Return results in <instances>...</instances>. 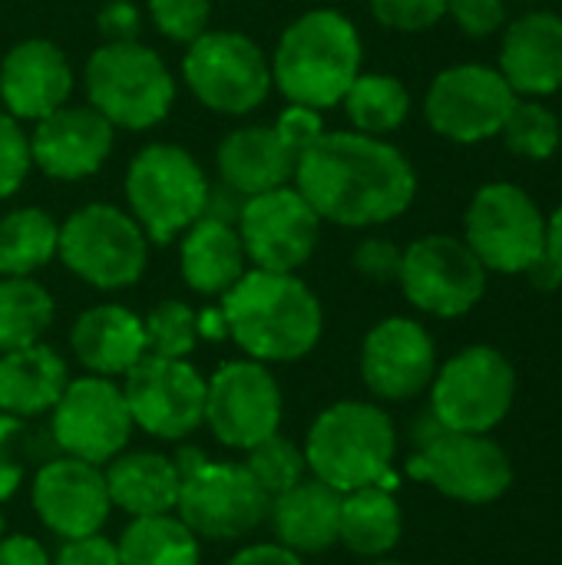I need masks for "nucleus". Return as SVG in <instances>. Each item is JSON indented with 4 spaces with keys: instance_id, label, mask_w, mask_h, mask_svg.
Instances as JSON below:
<instances>
[{
    "instance_id": "3",
    "label": "nucleus",
    "mask_w": 562,
    "mask_h": 565,
    "mask_svg": "<svg viewBox=\"0 0 562 565\" xmlns=\"http://www.w3.org/2000/svg\"><path fill=\"white\" fill-rule=\"evenodd\" d=\"M272 83L288 103L331 109L341 106L348 86L364 63V43L358 26L331 7L305 10L295 17L272 53Z\"/></svg>"
},
{
    "instance_id": "27",
    "label": "nucleus",
    "mask_w": 562,
    "mask_h": 565,
    "mask_svg": "<svg viewBox=\"0 0 562 565\" xmlns=\"http://www.w3.org/2000/svg\"><path fill=\"white\" fill-rule=\"evenodd\" d=\"M179 238L182 281L202 298H222L248 271V258L232 222L202 215Z\"/></svg>"
},
{
    "instance_id": "13",
    "label": "nucleus",
    "mask_w": 562,
    "mask_h": 565,
    "mask_svg": "<svg viewBox=\"0 0 562 565\" xmlns=\"http://www.w3.org/2000/svg\"><path fill=\"white\" fill-rule=\"evenodd\" d=\"M487 268L464 238L424 235L401 252V291L404 298L434 318H460L487 291Z\"/></svg>"
},
{
    "instance_id": "8",
    "label": "nucleus",
    "mask_w": 562,
    "mask_h": 565,
    "mask_svg": "<svg viewBox=\"0 0 562 565\" xmlns=\"http://www.w3.org/2000/svg\"><path fill=\"white\" fill-rule=\"evenodd\" d=\"M56 258L70 275L99 288H132L149 265V238L139 222L109 202H89L60 225Z\"/></svg>"
},
{
    "instance_id": "6",
    "label": "nucleus",
    "mask_w": 562,
    "mask_h": 565,
    "mask_svg": "<svg viewBox=\"0 0 562 565\" xmlns=\"http://www.w3.org/2000/svg\"><path fill=\"white\" fill-rule=\"evenodd\" d=\"M89 106L113 129H152L176 103V79L162 56L139 40H106L83 70Z\"/></svg>"
},
{
    "instance_id": "18",
    "label": "nucleus",
    "mask_w": 562,
    "mask_h": 565,
    "mask_svg": "<svg viewBox=\"0 0 562 565\" xmlns=\"http://www.w3.org/2000/svg\"><path fill=\"white\" fill-rule=\"evenodd\" d=\"M235 228L252 268L285 275L308 265L321 238V218L295 185L245 199Z\"/></svg>"
},
{
    "instance_id": "25",
    "label": "nucleus",
    "mask_w": 562,
    "mask_h": 565,
    "mask_svg": "<svg viewBox=\"0 0 562 565\" xmlns=\"http://www.w3.org/2000/svg\"><path fill=\"white\" fill-rule=\"evenodd\" d=\"M215 166L229 192L252 199L291 185L298 156L285 146L275 126H242L219 142Z\"/></svg>"
},
{
    "instance_id": "38",
    "label": "nucleus",
    "mask_w": 562,
    "mask_h": 565,
    "mask_svg": "<svg viewBox=\"0 0 562 565\" xmlns=\"http://www.w3.org/2000/svg\"><path fill=\"white\" fill-rule=\"evenodd\" d=\"M152 26L172 40V43H192L199 40L212 20V0H146Z\"/></svg>"
},
{
    "instance_id": "51",
    "label": "nucleus",
    "mask_w": 562,
    "mask_h": 565,
    "mask_svg": "<svg viewBox=\"0 0 562 565\" xmlns=\"http://www.w3.org/2000/svg\"><path fill=\"white\" fill-rule=\"evenodd\" d=\"M368 565H407V563H391V559H371Z\"/></svg>"
},
{
    "instance_id": "37",
    "label": "nucleus",
    "mask_w": 562,
    "mask_h": 565,
    "mask_svg": "<svg viewBox=\"0 0 562 565\" xmlns=\"http://www.w3.org/2000/svg\"><path fill=\"white\" fill-rule=\"evenodd\" d=\"M142 331H146V354L189 361V354L199 344V315L185 301L166 298L142 318Z\"/></svg>"
},
{
    "instance_id": "49",
    "label": "nucleus",
    "mask_w": 562,
    "mask_h": 565,
    "mask_svg": "<svg viewBox=\"0 0 562 565\" xmlns=\"http://www.w3.org/2000/svg\"><path fill=\"white\" fill-rule=\"evenodd\" d=\"M527 275H530V281H533L540 291H556L562 285V265L556 258L547 255V248H543V255L527 268Z\"/></svg>"
},
{
    "instance_id": "26",
    "label": "nucleus",
    "mask_w": 562,
    "mask_h": 565,
    "mask_svg": "<svg viewBox=\"0 0 562 565\" xmlns=\"http://www.w3.org/2000/svg\"><path fill=\"white\" fill-rule=\"evenodd\" d=\"M341 497L328 483L305 477L298 487L272 497L268 523L275 533V543L298 553V556H321L331 546H338V526H341Z\"/></svg>"
},
{
    "instance_id": "12",
    "label": "nucleus",
    "mask_w": 562,
    "mask_h": 565,
    "mask_svg": "<svg viewBox=\"0 0 562 565\" xmlns=\"http://www.w3.org/2000/svg\"><path fill=\"white\" fill-rule=\"evenodd\" d=\"M464 242L487 271L527 275L547 248V215L520 185L490 182L470 199Z\"/></svg>"
},
{
    "instance_id": "40",
    "label": "nucleus",
    "mask_w": 562,
    "mask_h": 565,
    "mask_svg": "<svg viewBox=\"0 0 562 565\" xmlns=\"http://www.w3.org/2000/svg\"><path fill=\"white\" fill-rule=\"evenodd\" d=\"M378 23L401 33H421L447 17V0H368Z\"/></svg>"
},
{
    "instance_id": "42",
    "label": "nucleus",
    "mask_w": 562,
    "mask_h": 565,
    "mask_svg": "<svg viewBox=\"0 0 562 565\" xmlns=\"http://www.w3.org/2000/svg\"><path fill=\"white\" fill-rule=\"evenodd\" d=\"M275 132L285 139V146H288L295 156H301V152H308L328 129H325L321 109L288 103V106L278 113V119H275Z\"/></svg>"
},
{
    "instance_id": "45",
    "label": "nucleus",
    "mask_w": 562,
    "mask_h": 565,
    "mask_svg": "<svg viewBox=\"0 0 562 565\" xmlns=\"http://www.w3.org/2000/svg\"><path fill=\"white\" fill-rule=\"evenodd\" d=\"M50 565H119V553L113 540L93 533L79 540H63L56 556H50Z\"/></svg>"
},
{
    "instance_id": "30",
    "label": "nucleus",
    "mask_w": 562,
    "mask_h": 565,
    "mask_svg": "<svg viewBox=\"0 0 562 565\" xmlns=\"http://www.w3.org/2000/svg\"><path fill=\"white\" fill-rule=\"evenodd\" d=\"M401 533H404V510L388 487L374 483L341 497L338 543L348 553L361 559H381L401 543Z\"/></svg>"
},
{
    "instance_id": "24",
    "label": "nucleus",
    "mask_w": 562,
    "mask_h": 565,
    "mask_svg": "<svg viewBox=\"0 0 562 565\" xmlns=\"http://www.w3.org/2000/svg\"><path fill=\"white\" fill-rule=\"evenodd\" d=\"M70 351L96 377H123L146 358L142 318L126 305H93L70 328Z\"/></svg>"
},
{
    "instance_id": "41",
    "label": "nucleus",
    "mask_w": 562,
    "mask_h": 565,
    "mask_svg": "<svg viewBox=\"0 0 562 565\" xmlns=\"http://www.w3.org/2000/svg\"><path fill=\"white\" fill-rule=\"evenodd\" d=\"M23 434H26V420L0 414V503L13 500L26 480Z\"/></svg>"
},
{
    "instance_id": "44",
    "label": "nucleus",
    "mask_w": 562,
    "mask_h": 565,
    "mask_svg": "<svg viewBox=\"0 0 562 565\" xmlns=\"http://www.w3.org/2000/svg\"><path fill=\"white\" fill-rule=\"evenodd\" d=\"M401 252L404 248L388 238H364L354 248V268L371 281H394L401 271Z\"/></svg>"
},
{
    "instance_id": "50",
    "label": "nucleus",
    "mask_w": 562,
    "mask_h": 565,
    "mask_svg": "<svg viewBox=\"0 0 562 565\" xmlns=\"http://www.w3.org/2000/svg\"><path fill=\"white\" fill-rule=\"evenodd\" d=\"M547 255L562 265V205L547 218Z\"/></svg>"
},
{
    "instance_id": "19",
    "label": "nucleus",
    "mask_w": 562,
    "mask_h": 565,
    "mask_svg": "<svg viewBox=\"0 0 562 565\" xmlns=\"http://www.w3.org/2000/svg\"><path fill=\"white\" fill-rule=\"evenodd\" d=\"M30 503L36 520L56 540H79L99 533L113 510L103 467L66 454L40 463L30 483Z\"/></svg>"
},
{
    "instance_id": "16",
    "label": "nucleus",
    "mask_w": 562,
    "mask_h": 565,
    "mask_svg": "<svg viewBox=\"0 0 562 565\" xmlns=\"http://www.w3.org/2000/svg\"><path fill=\"white\" fill-rule=\"evenodd\" d=\"M285 397L268 364L225 361L205 377V427L222 447L248 450L282 430Z\"/></svg>"
},
{
    "instance_id": "43",
    "label": "nucleus",
    "mask_w": 562,
    "mask_h": 565,
    "mask_svg": "<svg viewBox=\"0 0 562 565\" xmlns=\"http://www.w3.org/2000/svg\"><path fill=\"white\" fill-rule=\"evenodd\" d=\"M447 17L467 36H494L507 23V7L503 0H447Z\"/></svg>"
},
{
    "instance_id": "14",
    "label": "nucleus",
    "mask_w": 562,
    "mask_h": 565,
    "mask_svg": "<svg viewBox=\"0 0 562 565\" xmlns=\"http://www.w3.org/2000/svg\"><path fill=\"white\" fill-rule=\"evenodd\" d=\"M136 424L129 417L123 387L113 377H70L63 397L50 411V440L60 454L106 467L126 450Z\"/></svg>"
},
{
    "instance_id": "35",
    "label": "nucleus",
    "mask_w": 562,
    "mask_h": 565,
    "mask_svg": "<svg viewBox=\"0 0 562 565\" xmlns=\"http://www.w3.org/2000/svg\"><path fill=\"white\" fill-rule=\"evenodd\" d=\"M245 470L252 473V480L268 497H278V493L298 487L305 477H311L308 460H305V447L295 444L291 437H285L282 430L245 450Z\"/></svg>"
},
{
    "instance_id": "31",
    "label": "nucleus",
    "mask_w": 562,
    "mask_h": 565,
    "mask_svg": "<svg viewBox=\"0 0 562 565\" xmlns=\"http://www.w3.org/2000/svg\"><path fill=\"white\" fill-rule=\"evenodd\" d=\"M119 565H199V536L176 516H136L116 540Z\"/></svg>"
},
{
    "instance_id": "46",
    "label": "nucleus",
    "mask_w": 562,
    "mask_h": 565,
    "mask_svg": "<svg viewBox=\"0 0 562 565\" xmlns=\"http://www.w3.org/2000/svg\"><path fill=\"white\" fill-rule=\"evenodd\" d=\"M0 565H50V553L36 536L13 533L0 540Z\"/></svg>"
},
{
    "instance_id": "29",
    "label": "nucleus",
    "mask_w": 562,
    "mask_h": 565,
    "mask_svg": "<svg viewBox=\"0 0 562 565\" xmlns=\"http://www.w3.org/2000/svg\"><path fill=\"white\" fill-rule=\"evenodd\" d=\"M103 477L113 510H123L129 520L176 513L179 467L172 457L156 450H123L103 467Z\"/></svg>"
},
{
    "instance_id": "28",
    "label": "nucleus",
    "mask_w": 562,
    "mask_h": 565,
    "mask_svg": "<svg viewBox=\"0 0 562 565\" xmlns=\"http://www.w3.org/2000/svg\"><path fill=\"white\" fill-rule=\"evenodd\" d=\"M70 384L66 361L43 341L0 354V414L36 420L56 407Z\"/></svg>"
},
{
    "instance_id": "32",
    "label": "nucleus",
    "mask_w": 562,
    "mask_h": 565,
    "mask_svg": "<svg viewBox=\"0 0 562 565\" xmlns=\"http://www.w3.org/2000/svg\"><path fill=\"white\" fill-rule=\"evenodd\" d=\"M60 225L36 205L13 209L0 218V278H33L56 258Z\"/></svg>"
},
{
    "instance_id": "4",
    "label": "nucleus",
    "mask_w": 562,
    "mask_h": 565,
    "mask_svg": "<svg viewBox=\"0 0 562 565\" xmlns=\"http://www.w3.org/2000/svg\"><path fill=\"white\" fill-rule=\"evenodd\" d=\"M308 473L338 493L384 483L397 454V430L388 411L368 401L325 407L305 434Z\"/></svg>"
},
{
    "instance_id": "5",
    "label": "nucleus",
    "mask_w": 562,
    "mask_h": 565,
    "mask_svg": "<svg viewBox=\"0 0 562 565\" xmlns=\"http://www.w3.org/2000/svg\"><path fill=\"white\" fill-rule=\"evenodd\" d=\"M123 192L129 205L126 212L139 222L146 238L169 245L205 215L212 185L189 149L176 142H149L129 159Z\"/></svg>"
},
{
    "instance_id": "11",
    "label": "nucleus",
    "mask_w": 562,
    "mask_h": 565,
    "mask_svg": "<svg viewBox=\"0 0 562 565\" xmlns=\"http://www.w3.org/2000/svg\"><path fill=\"white\" fill-rule=\"evenodd\" d=\"M517 397L513 364L487 344L464 348L431 381V414L441 427L460 434H490L510 414Z\"/></svg>"
},
{
    "instance_id": "47",
    "label": "nucleus",
    "mask_w": 562,
    "mask_h": 565,
    "mask_svg": "<svg viewBox=\"0 0 562 565\" xmlns=\"http://www.w3.org/2000/svg\"><path fill=\"white\" fill-rule=\"evenodd\" d=\"M136 26H139V10L129 0H113L99 13V30L106 33V40H136Z\"/></svg>"
},
{
    "instance_id": "36",
    "label": "nucleus",
    "mask_w": 562,
    "mask_h": 565,
    "mask_svg": "<svg viewBox=\"0 0 562 565\" xmlns=\"http://www.w3.org/2000/svg\"><path fill=\"white\" fill-rule=\"evenodd\" d=\"M500 136L510 152H517L530 162H543L560 149L562 129L556 113L547 109L540 99H517Z\"/></svg>"
},
{
    "instance_id": "33",
    "label": "nucleus",
    "mask_w": 562,
    "mask_h": 565,
    "mask_svg": "<svg viewBox=\"0 0 562 565\" xmlns=\"http://www.w3.org/2000/svg\"><path fill=\"white\" fill-rule=\"evenodd\" d=\"M341 106L358 132L388 136L407 119L411 93L391 73H358V79L348 86Z\"/></svg>"
},
{
    "instance_id": "17",
    "label": "nucleus",
    "mask_w": 562,
    "mask_h": 565,
    "mask_svg": "<svg viewBox=\"0 0 562 565\" xmlns=\"http://www.w3.org/2000/svg\"><path fill=\"white\" fill-rule=\"evenodd\" d=\"M517 99L520 96L500 70L484 63H457L434 76L424 96V116L437 136L474 146L500 136Z\"/></svg>"
},
{
    "instance_id": "9",
    "label": "nucleus",
    "mask_w": 562,
    "mask_h": 565,
    "mask_svg": "<svg viewBox=\"0 0 562 565\" xmlns=\"http://www.w3.org/2000/svg\"><path fill=\"white\" fill-rule=\"evenodd\" d=\"M414 440L417 454L411 457L407 473L450 500L484 507L500 500L513 483L510 457L487 434L447 430L434 420V414H427L417 424Z\"/></svg>"
},
{
    "instance_id": "21",
    "label": "nucleus",
    "mask_w": 562,
    "mask_h": 565,
    "mask_svg": "<svg viewBox=\"0 0 562 565\" xmlns=\"http://www.w3.org/2000/svg\"><path fill=\"white\" fill-rule=\"evenodd\" d=\"M113 136L116 129L109 126V119H103L89 103H66L33 122L30 159L50 179L79 182L103 169L113 152Z\"/></svg>"
},
{
    "instance_id": "52",
    "label": "nucleus",
    "mask_w": 562,
    "mask_h": 565,
    "mask_svg": "<svg viewBox=\"0 0 562 565\" xmlns=\"http://www.w3.org/2000/svg\"><path fill=\"white\" fill-rule=\"evenodd\" d=\"M7 536V526H3V516H0V540Z\"/></svg>"
},
{
    "instance_id": "20",
    "label": "nucleus",
    "mask_w": 562,
    "mask_h": 565,
    "mask_svg": "<svg viewBox=\"0 0 562 565\" xmlns=\"http://www.w3.org/2000/svg\"><path fill=\"white\" fill-rule=\"evenodd\" d=\"M437 374V348L414 318L378 321L361 344V381L381 401H411L431 387Z\"/></svg>"
},
{
    "instance_id": "34",
    "label": "nucleus",
    "mask_w": 562,
    "mask_h": 565,
    "mask_svg": "<svg viewBox=\"0 0 562 565\" xmlns=\"http://www.w3.org/2000/svg\"><path fill=\"white\" fill-rule=\"evenodd\" d=\"M53 315V295L40 281L0 278V354L43 341Z\"/></svg>"
},
{
    "instance_id": "39",
    "label": "nucleus",
    "mask_w": 562,
    "mask_h": 565,
    "mask_svg": "<svg viewBox=\"0 0 562 565\" xmlns=\"http://www.w3.org/2000/svg\"><path fill=\"white\" fill-rule=\"evenodd\" d=\"M30 136L23 132L20 119L0 109V202L20 192L30 175Z\"/></svg>"
},
{
    "instance_id": "23",
    "label": "nucleus",
    "mask_w": 562,
    "mask_h": 565,
    "mask_svg": "<svg viewBox=\"0 0 562 565\" xmlns=\"http://www.w3.org/2000/svg\"><path fill=\"white\" fill-rule=\"evenodd\" d=\"M503 79L517 96L540 99L562 86V17L550 10H533L517 17L500 46Z\"/></svg>"
},
{
    "instance_id": "7",
    "label": "nucleus",
    "mask_w": 562,
    "mask_h": 565,
    "mask_svg": "<svg viewBox=\"0 0 562 565\" xmlns=\"http://www.w3.org/2000/svg\"><path fill=\"white\" fill-rule=\"evenodd\" d=\"M176 516L199 540H242L268 523L272 497L252 480L245 463L209 460L202 450H179Z\"/></svg>"
},
{
    "instance_id": "10",
    "label": "nucleus",
    "mask_w": 562,
    "mask_h": 565,
    "mask_svg": "<svg viewBox=\"0 0 562 565\" xmlns=\"http://www.w3.org/2000/svg\"><path fill=\"white\" fill-rule=\"evenodd\" d=\"M182 79L212 113L245 116L272 93V63L265 50L238 30H205L185 46Z\"/></svg>"
},
{
    "instance_id": "15",
    "label": "nucleus",
    "mask_w": 562,
    "mask_h": 565,
    "mask_svg": "<svg viewBox=\"0 0 562 565\" xmlns=\"http://www.w3.org/2000/svg\"><path fill=\"white\" fill-rule=\"evenodd\" d=\"M132 424L166 444H179L205 424V377L182 358L146 354L123 374Z\"/></svg>"
},
{
    "instance_id": "1",
    "label": "nucleus",
    "mask_w": 562,
    "mask_h": 565,
    "mask_svg": "<svg viewBox=\"0 0 562 565\" xmlns=\"http://www.w3.org/2000/svg\"><path fill=\"white\" fill-rule=\"evenodd\" d=\"M295 189L321 222L371 228L401 218L417 195V172L384 136L325 132L298 156Z\"/></svg>"
},
{
    "instance_id": "2",
    "label": "nucleus",
    "mask_w": 562,
    "mask_h": 565,
    "mask_svg": "<svg viewBox=\"0 0 562 565\" xmlns=\"http://www.w3.org/2000/svg\"><path fill=\"white\" fill-rule=\"evenodd\" d=\"M219 301L229 338L252 361H301L321 341V301L298 275L248 268Z\"/></svg>"
},
{
    "instance_id": "48",
    "label": "nucleus",
    "mask_w": 562,
    "mask_h": 565,
    "mask_svg": "<svg viewBox=\"0 0 562 565\" xmlns=\"http://www.w3.org/2000/svg\"><path fill=\"white\" fill-rule=\"evenodd\" d=\"M225 565H305L298 553L278 546V543H252L242 546Z\"/></svg>"
},
{
    "instance_id": "22",
    "label": "nucleus",
    "mask_w": 562,
    "mask_h": 565,
    "mask_svg": "<svg viewBox=\"0 0 562 565\" xmlns=\"http://www.w3.org/2000/svg\"><path fill=\"white\" fill-rule=\"evenodd\" d=\"M73 96V66L66 53L43 36L13 43L0 60V99L20 122H36Z\"/></svg>"
}]
</instances>
